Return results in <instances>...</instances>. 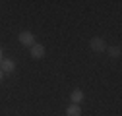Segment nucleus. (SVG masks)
<instances>
[{
	"mask_svg": "<svg viewBox=\"0 0 122 116\" xmlns=\"http://www.w3.org/2000/svg\"><path fill=\"white\" fill-rule=\"evenodd\" d=\"M0 70H2V74H12V72L16 70V62L10 60V58H2V62H0Z\"/></svg>",
	"mask_w": 122,
	"mask_h": 116,
	"instance_id": "3",
	"label": "nucleus"
},
{
	"mask_svg": "<svg viewBox=\"0 0 122 116\" xmlns=\"http://www.w3.org/2000/svg\"><path fill=\"white\" fill-rule=\"evenodd\" d=\"M89 47H91V50H95V52H103V50H107V43L101 37H93L89 41Z\"/></svg>",
	"mask_w": 122,
	"mask_h": 116,
	"instance_id": "2",
	"label": "nucleus"
},
{
	"mask_svg": "<svg viewBox=\"0 0 122 116\" xmlns=\"http://www.w3.org/2000/svg\"><path fill=\"white\" fill-rule=\"evenodd\" d=\"M29 52H31V58H43V56H45V47L39 45V43H35Z\"/></svg>",
	"mask_w": 122,
	"mask_h": 116,
	"instance_id": "4",
	"label": "nucleus"
},
{
	"mask_svg": "<svg viewBox=\"0 0 122 116\" xmlns=\"http://www.w3.org/2000/svg\"><path fill=\"white\" fill-rule=\"evenodd\" d=\"M66 116H81L80 105H70V106L66 108Z\"/></svg>",
	"mask_w": 122,
	"mask_h": 116,
	"instance_id": "6",
	"label": "nucleus"
},
{
	"mask_svg": "<svg viewBox=\"0 0 122 116\" xmlns=\"http://www.w3.org/2000/svg\"><path fill=\"white\" fill-rule=\"evenodd\" d=\"M18 39H20L21 45H25V47H29V48L35 45V35H33L31 31H21V33L18 35Z\"/></svg>",
	"mask_w": 122,
	"mask_h": 116,
	"instance_id": "1",
	"label": "nucleus"
},
{
	"mask_svg": "<svg viewBox=\"0 0 122 116\" xmlns=\"http://www.w3.org/2000/svg\"><path fill=\"white\" fill-rule=\"evenodd\" d=\"M70 99H72V105H80L83 101V91L81 89H74L72 95H70Z\"/></svg>",
	"mask_w": 122,
	"mask_h": 116,
	"instance_id": "5",
	"label": "nucleus"
},
{
	"mask_svg": "<svg viewBox=\"0 0 122 116\" xmlns=\"http://www.w3.org/2000/svg\"><path fill=\"white\" fill-rule=\"evenodd\" d=\"M2 77H4V74H2V70H0V81H2Z\"/></svg>",
	"mask_w": 122,
	"mask_h": 116,
	"instance_id": "8",
	"label": "nucleus"
},
{
	"mask_svg": "<svg viewBox=\"0 0 122 116\" xmlns=\"http://www.w3.org/2000/svg\"><path fill=\"white\" fill-rule=\"evenodd\" d=\"M109 54H111L112 58H118V56L122 54V48H120V47H111V48H109Z\"/></svg>",
	"mask_w": 122,
	"mask_h": 116,
	"instance_id": "7",
	"label": "nucleus"
},
{
	"mask_svg": "<svg viewBox=\"0 0 122 116\" xmlns=\"http://www.w3.org/2000/svg\"><path fill=\"white\" fill-rule=\"evenodd\" d=\"M0 62H2V48H0Z\"/></svg>",
	"mask_w": 122,
	"mask_h": 116,
	"instance_id": "9",
	"label": "nucleus"
}]
</instances>
